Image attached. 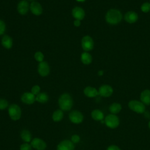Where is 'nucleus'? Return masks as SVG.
<instances>
[{
    "label": "nucleus",
    "instance_id": "nucleus-10",
    "mask_svg": "<svg viewBox=\"0 0 150 150\" xmlns=\"http://www.w3.org/2000/svg\"><path fill=\"white\" fill-rule=\"evenodd\" d=\"M32 148L37 150H45L46 148V142L42 139L39 138H33L30 142Z\"/></svg>",
    "mask_w": 150,
    "mask_h": 150
},
{
    "label": "nucleus",
    "instance_id": "nucleus-17",
    "mask_svg": "<svg viewBox=\"0 0 150 150\" xmlns=\"http://www.w3.org/2000/svg\"><path fill=\"white\" fill-rule=\"evenodd\" d=\"M140 99L144 105H150V90L146 89L142 91L140 95Z\"/></svg>",
    "mask_w": 150,
    "mask_h": 150
},
{
    "label": "nucleus",
    "instance_id": "nucleus-31",
    "mask_svg": "<svg viewBox=\"0 0 150 150\" xmlns=\"http://www.w3.org/2000/svg\"><path fill=\"white\" fill-rule=\"evenodd\" d=\"M5 29H6L5 23H4V21L0 19V36L4 34V33L5 31Z\"/></svg>",
    "mask_w": 150,
    "mask_h": 150
},
{
    "label": "nucleus",
    "instance_id": "nucleus-16",
    "mask_svg": "<svg viewBox=\"0 0 150 150\" xmlns=\"http://www.w3.org/2000/svg\"><path fill=\"white\" fill-rule=\"evenodd\" d=\"M138 19V14L134 11H128L124 16L125 21L129 23H133L137 21Z\"/></svg>",
    "mask_w": 150,
    "mask_h": 150
},
{
    "label": "nucleus",
    "instance_id": "nucleus-9",
    "mask_svg": "<svg viewBox=\"0 0 150 150\" xmlns=\"http://www.w3.org/2000/svg\"><path fill=\"white\" fill-rule=\"evenodd\" d=\"M113 93V89L111 86L108 84H104L100 87L98 94L104 97H108Z\"/></svg>",
    "mask_w": 150,
    "mask_h": 150
},
{
    "label": "nucleus",
    "instance_id": "nucleus-15",
    "mask_svg": "<svg viewBox=\"0 0 150 150\" xmlns=\"http://www.w3.org/2000/svg\"><path fill=\"white\" fill-rule=\"evenodd\" d=\"M30 9L32 13L36 16L41 15L43 12L42 5L38 2H32L30 5Z\"/></svg>",
    "mask_w": 150,
    "mask_h": 150
},
{
    "label": "nucleus",
    "instance_id": "nucleus-35",
    "mask_svg": "<svg viewBox=\"0 0 150 150\" xmlns=\"http://www.w3.org/2000/svg\"><path fill=\"white\" fill-rule=\"evenodd\" d=\"M104 74V71L103 70H100L98 71V76H102Z\"/></svg>",
    "mask_w": 150,
    "mask_h": 150
},
{
    "label": "nucleus",
    "instance_id": "nucleus-8",
    "mask_svg": "<svg viewBox=\"0 0 150 150\" xmlns=\"http://www.w3.org/2000/svg\"><path fill=\"white\" fill-rule=\"evenodd\" d=\"M38 73L42 77L47 76L50 72V67L49 65L46 62H40L38 64Z\"/></svg>",
    "mask_w": 150,
    "mask_h": 150
},
{
    "label": "nucleus",
    "instance_id": "nucleus-21",
    "mask_svg": "<svg viewBox=\"0 0 150 150\" xmlns=\"http://www.w3.org/2000/svg\"><path fill=\"white\" fill-rule=\"evenodd\" d=\"M81 61L84 64H89L92 62V56L87 52H83L81 54Z\"/></svg>",
    "mask_w": 150,
    "mask_h": 150
},
{
    "label": "nucleus",
    "instance_id": "nucleus-33",
    "mask_svg": "<svg viewBox=\"0 0 150 150\" xmlns=\"http://www.w3.org/2000/svg\"><path fill=\"white\" fill-rule=\"evenodd\" d=\"M107 150H121L120 148L117 146V145H111L110 146H109L107 148Z\"/></svg>",
    "mask_w": 150,
    "mask_h": 150
},
{
    "label": "nucleus",
    "instance_id": "nucleus-28",
    "mask_svg": "<svg viewBox=\"0 0 150 150\" xmlns=\"http://www.w3.org/2000/svg\"><path fill=\"white\" fill-rule=\"evenodd\" d=\"M8 106V102L6 100L0 98V110L6 109Z\"/></svg>",
    "mask_w": 150,
    "mask_h": 150
},
{
    "label": "nucleus",
    "instance_id": "nucleus-36",
    "mask_svg": "<svg viewBox=\"0 0 150 150\" xmlns=\"http://www.w3.org/2000/svg\"><path fill=\"white\" fill-rule=\"evenodd\" d=\"M148 127H149V128L150 129V121L148 122Z\"/></svg>",
    "mask_w": 150,
    "mask_h": 150
},
{
    "label": "nucleus",
    "instance_id": "nucleus-5",
    "mask_svg": "<svg viewBox=\"0 0 150 150\" xmlns=\"http://www.w3.org/2000/svg\"><path fill=\"white\" fill-rule=\"evenodd\" d=\"M104 122L106 126L111 129L117 128L120 124V120L118 117L115 114H112L107 115L105 118Z\"/></svg>",
    "mask_w": 150,
    "mask_h": 150
},
{
    "label": "nucleus",
    "instance_id": "nucleus-20",
    "mask_svg": "<svg viewBox=\"0 0 150 150\" xmlns=\"http://www.w3.org/2000/svg\"><path fill=\"white\" fill-rule=\"evenodd\" d=\"M91 117L96 121H101L104 118L103 112L98 109L94 110L91 113Z\"/></svg>",
    "mask_w": 150,
    "mask_h": 150
},
{
    "label": "nucleus",
    "instance_id": "nucleus-2",
    "mask_svg": "<svg viewBox=\"0 0 150 150\" xmlns=\"http://www.w3.org/2000/svg\"><path fill=\"white\" fill-rule=\"evenodd\" d=\"M58 104L62 111H69L73 105V98L69 94L63 93L59 97Z\"/></svg>",
    "mask_w": 150,
    "mask_h": 150
},
{
    "label": "nucleus",
    "instance_id": "nucleus-12",
    "mask_svg": "<svg viewBox=\"0 0 150 150\" xmlns=\"http://www.w3.org/2000/svg\"><path fill=\"white\" fill-rule=\"evenodd\" d=\"M21 100L25 104H32L36 101V97L31 92H26L22 95Z\"/></svg>",
    "mask_w": 150,
    "mask_h": 150
},
{
    "label": "nucleus",
    "instance_id": "nucleus-24",
    "mask_svg": "<svg viewBox=\"0 0 150 150\" xmlns=\"http://www.w3.org/2000/svg\"><path fill=\"white\" fill-rule=\"evenodd\" d=\"M21 137L23 141L27 143L31 141L32 135L29 130L23 129L21 133Z\"/></svg>",
    "mask_w": 150,
    "mask_h": 150
},
{
    "label": "nucleus",
    "instance_id": "nucleus-3",
    "mask_svg": "<svg viewBox=\"0 0 150 150\" xmlns=\"http://www.w3.org/2000/svg\"><path fill=\"white\" fill-rule=\"evenodd\" d=\"M8 114L11 120L16 121L21 118L22 111L18 105L16 104H12L10 105L8 108Z\"/></svg>",
    "mask_w": 150,
    "mask_h": 150
},
{
    "label": "nucleus",
    "instance_id": "nucleus-1",
    "mask_svg": "<svg viewBox=\"0 0 150 150\" xmlns=\"http://www.w3.org/2000/svg\"><path fill=\"white\" fill-rule=\"evenodd\" d=\"M122 18L121 12L117 9H111L107 11L105 15V21L110 25L119 23Z\"/></svg>",
    "mask_w": 150,
    "mask_h": 150
},
{
    "label": "nucleus",
    "instance_id": "nucleus-29",
    "mask_svg": "<svg viewBox=\"0 0 150 150\" xmlns=\"http://www.w3.org/2000/svg\"><path fill=\"white\" fill-rule=\"evenodd\" d=\"M40 87L38 85H35L32 87V89H31V93L34 94L35 96L38 95L39 93H40Z\"/></svg>",
    "mask_w": 150,
    "mask_h": 150
},
{
    "label": "nucleus",
    "instance_id": "nucleus-13",
    "mask_svg": "<svg viewBox=\"0 0 150 150\" xmlns=\"http://www.w3.org/2000/svg\"><path fill=\"white\" fill-rule=\"evenodd\" d=\"M72 16L77 20H82L85 16V12L83 8L79 6H76L72 9Z\"/></svg>",
    "mask_w": 150,
    "mask_h": 150
},
{
    "label": "nucleus",
    "instance_id": "nucleus-32",
    "mask_svg": "<svg viewBox=\"0 0 150 150\" xmlns=\"http://www.w3.org/2000/svg\"><path fill=\"white\" fill-rule=\"evenodd\" d=\"M80 140V138L79 137V135H77V134H74L71 137V141L74 144V143H78L79 142Z\"/></svg>",
    "mask_w": 150,
    "mask_h": 150
},
{
    "label": "nucleus",
    "instance_id": "nucleus-23",
    "mask_svg": "<svg viewBox=\"0 0 150 150\" xmlns=\"http://www.w3.org/2000/svg\"><path fill=\"white\" fill-rule=\"evenodd\" d=\"M121 109V105L118 103H114L111 104L109 107V110L112 114H116L119 113Z\"/></svg>",
    "mask_w": 150,
    "mask_h": 150
},
{
    "label": "nucleus",
    "instance_id": "nucleus-26",
    "mask_svg": "<svg viewBox=\"0 0 150 150\" xmlns=\"http://www.w3.org/2000/svg\"><path fill=\"white\" fill-rule=\"evenodd\" d=\"M34 57H35V59L36 61L39 62L40 63V62H43V59H44V55H43L42 52L39 51V52H36L35 53Z\"/></svg>",
    "mask_w": 150,
    "mask_h": 150
},
{
    "label": "nucleus",
    "instance_id": "nucleus-25",
    "mask_svg": "<svg viewBox=\"0 0 150 150\" xmlns=\"http://www.w3.org/2000/svg\"><path fill=\"white\" fill-rule=\"evenodd\" d=\"M49 100V96L46 93H40L36 96V101L43 104L46 103Z\"/></svg>",
    "mask_w": 150,
    "mask_h": 150
},
{
    "label": "nucleus",
    "instance_id": "nucleus-30",
    "mask_svg": "<svg viewBox=\"0 0 150 150\" xmlns=\"http://www.w3.org/2000/svg\"><path fill=\"white\" fill-rule=\"evenodd\" d=\"M20 150H32V146L28 143H24L20 146Z\"/></svg>",
    "mask_w": 150,
    "mask_h": 150
},
{
    "label": "nucleus",
    "instance_id": "nucleus-19",
    "mask_svg": "<svg viewBox=\"0 0 150 150\" xmlns=\"http://www.w3.org/2000/svg\"><path fill=\"white\" fill-rule=\"evenodd\" d=\"M1 44L5 48L9 49L12 46V39L8 35H4L1 39Z\"/></svg>",
    "mask_w": 150,
    "mask_h": 150
},
{
    "label": "nucleus",
    "instance_id": "nucleus-6",
    "mask_svg": "<svg viewBox=\"0 0 150 150\" xmlns=\"http://www.w3.org/2000/svg\"><path fill=\"white\" fill-rule=\"evenodd\" d=\"M69 120L74 124H79L83 122L84 117L83 114L78 110H73L71 111L69 115Z\"/></svg>",
    "mask_w": 150,
    "mask_h": 150
},
{
    "label": "nucleus",
    "instance_id": "nucleus-22",
    "mask_svg": "<svg viewBox=\"0 0 150 150\" xmlns=\"http://www.w3.org/2000/svg\"><path fill=\"white\" fill-rule=\"evenodd\" d=\"M63 111L61 109L57 110L54 111L52 114V120L54 122H59L63 119Z\"/></svg>",
    "mask_w": 150,
    "mask_h": 150
},
{
    "label": "nucleus",
    "instance_id": "nucleus-34",
    "mask_svg": "<svg viewBox=\"0 0 150 150\" xmlns=\"http://www.w3.org/2000/svg\"><path fill=\"white\" fill-rule=\"evenodd\" d=\"M74 25L75 26H80V25H81V22L80 20H77L76 19L74 21Z\"/></svg>",
    "mask_w": 150,
    "mask_h": 150
},
{
    "label": "nucleus",
    "instance_id": "nucleus-18",
    "mask_svg": "<svg viewBox=\"0 0 150 150\" xmlns=\"http://www.w3.org/2000/svg\"><path fill=\"white\" fill-rule=\"evenodd\" d=\"M84 94L86 96L92 98L95 97L97 95H98V91L97 90L93 87L91 86H87L84 89Z\"/></svg>",
    "mask_w": 150,
    "mask_h": 150
},
{
    "label": "nucleus",
    "instance_id": "nucleus-14",
    "mask_svg": "<svg viewBox=\"0 0 150 150\" xmlns=\"http://www.w3.org/2000/svg\"><path fill=\"white\" fill-rule=\"evenodd\" d=\"M29 8L30 6L28 2L26 0H22L18 3L17 10L21 15H25L28 12Z\"/></svg>",
    "mask_w": 150,
    "mask_h": 150
},
{
    "label": "nucleus",
    "instance_id": "nucleus-37",
    "mask_svg": "<svg viewBox=\"0 0 150 150\" xmlns=\"http://www.w3.org/2000/svg\"><path fill=\"white\" fill-rule=\"evenodd\" d=\"M30 1H33V0H30Z\"/></svg>",
    "mask_w": 150,
    "mask_h": 150
},
{
    "label": "nucleus",
    "instance_id": "nucleus-27",
    "mask_svg": "<svg viewBox=\"0 0 150 150\" xmlns=\"http://www.w3.org/2000/svg\"><path fill=\"white\" fill-rule=\"evenodd\" d=\"M141 9L143 12H148L150 11V2H144L141 5Z\"/></svg>",
    "mask_w": 150,
    "mask_h": 150
},
{
    "label": "nucleus",
    "instance_id": "nucleus-11",
    "mask_svg": "<svg viewBox=\"0 0 150 150\" xmlns=\"http://www.w3.org/2000/svg\"><path fill=\"white\" fill-rule=\"evenodd\" d=\"M57 150H74V145L71 141L65 139L57 145Z\"/></svg>",
    "mask_w": 150,
    "mask_h": 150
},
{
    "label": "nucleus",
    "instance_id": "nucleus-7",
    "mask_svg": "<svg viewBox=\"0 0 150 150\" xmlns=\"http://www.w3.org/2000/svg\"><path fill=\"white\" fill-rule=\"evenodd\" d=\"M81 47L85 52L91 50L94 47V42L91 37L88 35L84 36L81 39Z\"/></svg>",
    "mask_w": 150,
    "mask_h": 150
},
{
    "label": "nucleus",
    "instance_id": "nucleus-4",
    "mask_svg": "<svg viewBox=\"0 0 150 150\" xmlns=\"http://www.w3.org/2000/svg\"><path fill=\"white\" fill-rule=\"evenodd\" d=\"M128 107L132 111L138 114H142L145 110V105L141 101L138 100H131L128 103Z\"/></svg>",
    "mask_w": 150,
    "mask_h": 150
}]
</instances>
